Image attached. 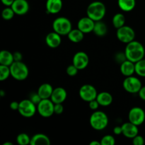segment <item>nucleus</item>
Here are the masks:
<instances>
[{
	"label": "nucleus",
	"mask_w": 145,
	"mask_h": 145,
	"mask_svg": "<svg viewBox=\"0 0 145 145\" xmlns=\"http://www.w3.org/2000/svg\"><path fill=\"white\" fill-rule=\"evenodd\" d=\"M125 54L127 59L136 63L144 58L145 50L141 42L133 40L127 44Z\"/></svg>",
	"instance_id": "obj_1"
},
{
	"label": "nucleus",
	"mask_w": 145,
	"mask_h": 145,
	"mask_svg": "<svg viewBox=\"0 0 145 145\" xmlns=\"http://www.w3.org/2000/svg\"><path fill=\"white\" fill-rule=\"evenodd\" d=\"M106 13V8L103 2L99 1L91 3L86 9V14L94 21H101Z\"/></svg>",
	"instance_id": "obj_2"
},
{
	"label": "nucleus",
	"mask_w": 145,
	"mask_h": 145,
	"mask_svg": "<svg viewBox=\"0 0 145 145\" xmlns=\"http://www.w3.org/2000/svg\"><path fill=\"white\" fill-rule=\"evenodd\" d=\"M89 122L93 130L101 131L106 128L108 125V117L103 112L96 110L91 114Z\"/></svg>",
	"instance_id": "obj_3"
},
{
	"label": "nucleus",
	"mask_w": 145,
	"mask_h": 145,
	"mask_svg": "<svg viewBox=\"0 0 145 145\" xmlns=\"http://www.w3.org/2000/svg\"><path fill=\"white\" fill-rule=\"evenodd\" d=\"M11 75L14 79L18 81H23L27 79L29 74V70L25 63L20 62H14L10 66Z\"/></svg>",
	"instance_id": "obj_4"
},
{
	"label": "nucleus",
	"mask_w": 145,
	"mask_h": 145,
	"mask_svg": "<svg viewBox=\"0 0 145 145\" xmlns=\"http://www.w3.org/2000/svg\"><path fill=\"white\" fill-rule=\"evenodd\" d=\"M52 28L55 32L60 35H67L72 30V23L66 17H58L54 20Z\"/></svg>",
	"instance_id": "obj_5"
},
{
	"label": "nucleus",
	"mask_w": 145,
	"mask_h": 145,
	"mask_svg": "<svg viewBox=\"0 0 145 145\" xmlns=\"http://www.w3.org/2000/svg\"><path fill=\"white\" fill-rule=\"evenodd\" d=\"M18 111L25 118H31L37 111V106L31 99H24L19 102V108Z\"/></svg>",
	"instance_id": "obj_6"
},
{
	"label": "nucleus",
	"mask_w": 145,
	"mask_h": 145,
	"mask_svg": "<svg viewBox=\"0 0 145 145\" xmlns=\"http://www.w3.org/2000/svg\"><path fill=\"white\" fill-rule=\"evenodd\" d=\"M55 103L50 99H42L37 105V111L42 118H50L54 114Z\"/></svg>",
	"instance_id": "obj_7"
},
{
	"label": "nucleus",
	"mask_w": 145,
	"mask_h": 145,
	"mask_svg": "<svg viewBox=\"0 0 145 145\" xmlns=\"http://www.w3.org/2000/svg\"><path fill=\"white\" fill-rule=\"evenodd\" d=\"M116 36L120 42L127 44L134 40L135 38V32L130 26L123 25L121 28L117 29Z\"/></svg>",
	"instance_id": "obj_8"
},
{
	"label": "nucleus",
	"mask_w": 145,
	"mask_h": 145,
	"mask_svg": "<svg viewBox=\"0 0 145 145\" xmlns=\"http://www.w3.org/2000/svg\"><path fill=\"white\" fill-rule=\"evenodd\" d=\"M123 86L125 90L130 93H138L142 85V82L138 78L133 76H127L124 79L123 83Z\"/></svg>",
	"instance_id": "obj_9"
},
{
	"label": "nucleus",
	"mask_w": 145,
	"mask_h": 145,
	"mask_svg": "<svg viewBox=\"0 0 145 145\" xmlns=\"http://www.w3.org/2000/svg\"><path fill=\"white\" fill-rule=\"evenodd\" d=\"M79 96L83 101L90 102L96 99L98 92L96 88L91 84H84L79 89Z\"/></svg>",
	"instance_id": "obj_10"
},
{
	"label": "nucleus",
	"mask_w": 145,
	"mask_h": 145,
	"mask_svg": "<svg viewBox=\"0 0 145 145\" xmlns=\"http://www.w3.org/2000/svg\"><path fill=\"white\" fill-rule=\"evenodd\" d=\"M129 121L139 126L145 120V112L142 108L134 107L130 109L128 113Z\"/></svg>",
	"instance_id": "obj_11"
},
{
	"label": "nucleus",
	"mask_w": 145,
	"mask_h": 145,
	"mask_svg": "<svg viewBox=\"0 0 145 145\" xmlns=\"http://www.w3.org/2000/svg\"><path fill=\"white\" fill-rule=\"evenodd\" d=\"M89 62V58L87 54L84 52H78L74 55L72 63L79 69V70L84 69L88 66Z\"/></svg>",
	"instance_id": "obj_12"
},
{
	"label": "nucleus",
	"mask_w": 145,
	"mask_h": 145,
	"mask_svg": "<svg viewBox=\"0 0 145 145\" xmlns=\"http://www.w3.org/2000/svg\"><path fill=\"white\" fill-rule=\"evenodd\" d=\"M95 22L96 21H93L88 16L86 17H83L78 21L77 28H79L84 34L89 33L91 32H93Z\"/></svg>",
	"instance_id": "obj_13"
},
{
	"label": "nucleus",
	"mask_w": 145,
	"mask_h": 145,
	"mask_svg": "<svg viewBox=\"0 0 145 145\" xmlns=\"http://www.w3.org/2000/svg\"><path fill=\"white\" fill-rule=\"evenodd\" d=\"M11 7L18 16L25 15L29 11V4L27 0H14Z\"/></svg>",
	"instance_id": "obj_14"
},
{
	"label": "nucleus",
	"mask_w": 145,
	"mask_h": 145,
	"mask_svg": "<svg viewBox=\"0 0 145 145\" xmlns=\"http://www.w3.org/2000/svg\"><path fill=\"white\" fill-rule=\"evenodd\" d=\"M138 126L133 124V123L129 121L128 123H125L123 124V135L127 138L133 139L135 136H137L139 133Z\"/></svg>",
	"instance_id": "obj_15"
},
{
	"label": "nucleus",
	"mask_w": 145,
	"mask_h": 145,
	"mask_svg": "<svg viewBox=\"0 0 145 145\" xmlns=\"http://www.w3.org/2000/svg\"><path fill=\"white\" fill-rule=\"evenodd\" d=\"M67 93L62 87H57L54 89L50 99L54 103H62L66 100Z\"/></svg>",
	"instance_id": "obj_16"
},
{
	"label": "nucleus",
	"mask_w": 145,
	"mask_h": 145,
	"mask_svg": "<svg viewBox=\"0 0 145 145\" xmlns=\"http://www.w3.org/2000/svg\"><path fill=\"white\" fill-rule=\"evenodd\" d=\"M45 42L48 47L51 48H56L62 42L61 35L56 32L49 33L45 37Z\"/></svg>",
	"instance_id": "obj_17"
},
{
	"label": "nucleus",
	"mask_w": 145,
	"mask_h": 145,
	"mask_svg": "<svg viewBox=\"0 0 145 145\" xmlns=\"http://www.w3.org/2000/svg\"><path fill=\"white\" fill-rule=\"evenodd\" d=\"M46 11L49 14H57L62 10L63 7L62 0H47Z\"/></svg>",
	"instance_id": "obj_18"
},
{
	"label": "nucleus",
	"mask_w": 145,
	"mask_h": 145,
	"mask_svg": "<svg viewBox=\"0 0 145 145\" xmlns=\"http://www.w3.org/2000/svg\"><path fill=\"white\" fill-rule=\"evenodd\" d=\"M120 72L122 74L126 77L133 76V74L135 72V63L126 59L120 65Z\"/></svg>",
	"instance_id": "obj_19"
},
{
	"label": "nucleus",
	"mask_w": 145,
	"mask_h": 145,
	"mask_svg": "<svg viewBox=\"0 0 145 145\" xmlns=\"http://www.w3.org/2000/svg\"><path fill=\"white\" fill-rule=\"evenodd\" d=\"M53 90L54 89L52 88V85L48 83H45L39 86L37 93L42 99H50Z\"/></svg>",
	"instance_id": "obj_20"
},
{
	"label": "nucleus",
	"mask_w": 145,
	"mask_h": 145,
	"mask_svg": "<svg viewBox=\"0 0 145 145\" xmlns=\"http://www.w3.org/2000/svg\"><path fill=\"white\" fill-rule=\"evenodd\" d=\"M96 100L98 101L100 106L106 107V106H108L111 104L113 99V96H112V95L110 93L106 91H103L98 93Z\"/></svg>",
	"instance_id": "obj_21"
},
{
	"label": "nucleus",
	"mask_w": 145,
	"mask_h": 145,
	"mask_svg": "<svg viewBox=\"0 0 145 145\" xmlns=\"http://www.w3.org/2000/svg\"><path fill=\"white\" fill-rule=\"evenodd\" d=\"M31 145H50V140L49 137L45 135L42 133H38L35 135L31 137Z\"/></svg>",
	"instance_id": "obj_22"
},
{
	"label": "nucleus",
	"mask_w": 145,
	"mask_h": 145,
	"mask_svg": "<svg viewBox=\"0 0 145 145\" xmlns=\"http://www.w3.org/2000/svg\"><path fill=\"white\" fill-rule=\"evenodd\" d=\"M14 62L13 53L8 50H1L0 52V65L10 67Z\"/></svg>",
	"instance_id": "obj_23"
},
{
	"label": "nucleus",
	"mask_w": 145,
	"mask_h": 145,
	"mask_svg": "<svg viewBox=\"0 0 145 145\" xmlns=\"http://www.w3.org/2000/svg\"><path fill=\"white\" fill-rule=\"evenodd\" d=\"M118 7L122 11L129 12L133 11L136 6V0H118Z\"/></svg>",
	"instance_id": "obj_24"
},
{
	"label": "nucleus",
	"mask_w": 145,
	"mask_h": 145,
	"mask_svg": "<svg viewBox=\"0 0 145 145\" xmlns=\"http://www.w3.org/2000/svg\"><path fill=\"white\" fill-rule=\"evenodd\" d=\"M67 36L69 40L72 41V42L78 43V42H80L84 39V33L82 31H80L79 28H76V29H72L69 33Z\"/></svg>",
	"instance_id": "obj_25"
},
{
	"label": "nucleus",
	"mask_w": 145,
	"mask_h": 145,
	"mask_svg": "<svg viewBox=\"0 0 145 145\" xmlns=\"http://www.w3.org/2000/svg\"><path fill=\"white\" fill-rule=\"evenodd\" d=\"M93 32L94 33L95 35H98V36H104L108 32L107 25L101 21H96Z\"/></svg>",
	"instance_id": "obj_26"
},
{
	"label": "nucleus",
	"mask_w": 145,
	"mask_h": 145,
	"mask_svg": "<svg viewBox=\"0 0 145 145\" xmlns=\"http://www.w3.org/2000/svg\"><path fill=\"white\" fill-rule=\"evenodd\" d=\"M112 22H113V24L115 28L118 29V28H121L122 26L125 25V16L123 14L118 13V14H115L114 16L113 17Z\"/></svg>",
	"instance_id": "obj_27"
},
{
	"label": "nucleus",
	"mask_w": 145,
	"mask_h": 145,
	"mask_svg": "<svg viewBox=\"0 0 145 145\" xmlns=\"http://www.w3.org/2000/svg\"><path fill=\"white\" fill-rule=\"evenodd\" d=\"M135 73L138 76L145 77V59L144 58L135 63Z\"/></svg>",
	"instance_id": "obj_28"
},
{
	"label": "nucleus",
	"mask_w": 145,
	"mask_h": 145,
	"mask_svg": "<svg viewBox=\"0 0 145 145\" xmlns=\"http://www.w3.org/2000/svg\"><path fill=\"white\" fill-rule=\"evenodd\" d=\"M11 75V70L9 66L0 65V81L6 80Z\"/></svg>",
	"instance_id": "obj_29"
},
{
	"label": "nucleus",
	"mask_w": 145,
	"mask_h": 145,
	"mask_svg": "<svg viewBox=\"0 0 145 145\" xmlns=\"http://www.w3.org/2000/svg\"><path fill=\"white\" fill-rule=\"evenodd\" d=\"M31 138L25 133H21L16 137V142L20 145H27L31 144Z\"/></svg>",
	"instance_id": "obj_30"
},
{
	"label": "nucleus",
	"mask_w": 145,
	"mask_h": 145,
	"mask_svg": "<svg viewBox=\"0 0 145 145\" xmlns=\"http://www.w3.org/2000/svg\"><path fill=\"white\" fill-rule=\"evenodd\" d=\"M14 14L15 12L14 11V10L12 9L11 7H7V8H4V10L1 12V16L6 21H8V20H11L14 18Z\"/></svg>",
	"instance_id": "obj_31"
},
{
	"label": "nucleus",
	"mask_w": 145,
	"mask_h": 145,
	"mask_svg": "<svg viewBox=\"0 0 145 145\" xmlns=\"http://www.w3.org/2000/svg\"><path fill=\"white\" fill-rule=\"evenodd\" d=\"M101 145H114L116 144V140L113 136L107 135L102 137L101 140Z\"/></svg>",
	"instance_id": "obj_32"
},
{
	"label": "nucleus",
	"mask_w": 145,
	"mask_h": 145,
	"mask_svg": "<svg viewBox=\"0 0 145 145\" xmlns=\"http://www.w3.org/2000/svg\"><path fill=\"white\" fill-rule=\"evenodd\" d=\"M78 71H79V69L76 66H74L73 64L68 66L66 69L67 74L70 76H74L75 75L77 74Z\"/></svg>",
	"instance_id": "obj_33"
},
{
	"label": "nucleus",
	"mask_w": 145,
	"mask_h": 145,
	"mask_svg": "<svg viewBox=\"0 0 145 145\" xmlns=\"http://www.w3.org/2000/svg\"><path fill=\"white\" fill-rule=\"evenodd\" d=\"M133 143L134 145H143L144 144V140L143 137L137 135L133 138Z\"/></svg>",
	"instance_id": "obj_34"
},
{
	"label": "nucleus",
	"mask_w": 145,
	"mask_h": 145,
	"mask_svg": "<svg viewBox=\"0 0 145 145\" xmlns=\"http://www.w3.org/2000/svg\"><path fill=\"white\" fill-rule=\"evenodd\" d=\"M64 111V107L62 103H55L54 106V113L55 114H62Z\"/></svg>",
	"instance_id": "obj_35"
},
{
	"label": "nucleus",
	"mask_w": 145,
	"mask_h": 145,
	"mask_svg": "<svg viewBox=\"0 0 145 145\" xmlns=\"http://www.w3.org/2000/svg\"><path fill=\"white\" fill-rule=\"evenodd\" d=\"M31 100V101L33 102L34 103H35V105H38V103L40 102V101L42 100V99L40 98V96L38 95V93H33L32 95H31V99H30Z\"/></svg>",
	"instance_id": "obj_36"
},
{
	"label": "nucleus",
	"mask_w": 145,
	"mask_h": 145,
	"mask_svg": "<svg viewBox=\"0 0 145 145\" xmlns=\"http://www.w3.org/2000/svg\"><path fill=\"white\" fill-rule=\"evenodd\" d=\"M127 59L125 56V54L123 53V52H120V53H118L117 55H116V60L118 62H120V64L123 63L124 61H125Z\"/></svg>",
	"instance_id": "obj_37"
},
{
	"label": "nucleus",
	"mask_w": 145,
	"mask_h": 145,
	"mask_svg": "<svg viewBox=\"0 0 145 145\" xmlns=\"http://www.w3.org/2000/svg\"><path fill=\"white\" fill-rule=\"evenodd\" d=\"M89 108H90L91 110H96L99 108V107L100 105H99L98 101L96 100V99H95V100H93V101H91L89 102Z\"/></svg>",
	"instance_id": "obj_38"
},
{
	"label": "nucleus",
	"mask_w": 145,
	"mask_h": 145,
	"mask_svg": "<svg viewBox=\"0 0 145 145\" xmlns=\"http://www.w3.org/2000/svg\"><path fill=\"white\" fill-rule=\"evenodd\" d=\"M13 55H14V62H20V61H22L23 55L20 52H15L14 53H13Z\"/></svg>",
	"instance_id": "obj_39"
},
{
	"label": "nucleus",
	"mask_w": 145,
	"mask_h": 145,
	"mask_svg": "<svg viewBox=\"0 0 145 145\" xmlns=\"http://www.w3.org/2000/svg\"><path fill=\"white\" fill-rule=\"evenodd\" d=\"M113 133L116 135H120L123 134V128H122V126H116L113 128Z\"/></svg>",
	"instance_id": "obj_40"
},
{
	"label": "nucleus",
	"mask_w": 145,
	"mask_h": 145,
	"mask_svg": "<svg viewBox=\"0 0 145 145\" xmlns=\"http://www.w3.org/2000/svg\"><path fill=\"white\" fill-rule=\"evenodd\" d=\"M19 108V103L17 101H12L10 103V108L14 110H18Z\"/></svg>",
	"instance_id": "obj_41"
},
{
	"label": "nucleus",
	"mask_w": 145,
	"mask_h": 145,
	"mask_svg": "<svg viewBox=\"0 0 145 145\" xmlns=\"http://www.w3.org/2000/svg\"><path fill=\"white\" fill-rule=\"evenodd\" d=\"M138 93L140 99H141L142 100L145 101V86H142V87L140 89V90L139 91Z\"/></svg>",
	"instance_id": "obj_42"
},
{
	"label": "nucleus",
	"mask_w": 145,
	"mask_h": 145,
	"mask_svg": "<svg viewBox=\"0 0 145 145\" xmlns=\"http://www.w3.org/2000/svg\"><path fill=\"white\" fill-rule=\"evenodd\" d=\"M1 3L7 7H11L14 0H1Z\"/></svg>",
	"instance_id": "obj_43"
},
{
	"label": "nucleus",
	"mask_w": 145,
	"mask_h": 145,
	"mask_svg": "<svg viewBox=\"0 0 145 145\" xmlns=\"http://www.w3.org/2000/svg\"><path fill=\"white\" fill-rule=\"evenodd\" d=\"M90 145H101V142L96 141V140H93V141L91 142Z\"/></svg>",
	"instance_id": "obj_44"
},
{
	"label": "nucleus",
	"mask_w": 145,
	"mask_h": 145,
	"mask_svg": "<svg viewBox=\"0 0 145 145\" xmlns=\"http://www.w3.org/2000/svg\"><path fill=\"white\" fill-rule=\"evenodd\" d=\"M4 145H13V143L12 142H7L4 143Z\"/></svg>",
	"instance_id": "obj_45"
},
{
	"label": "nucleus",
	"mask_w": 145,
	"mask_h": 145,
	"mask_svg": "<svg viewBox=\"0 0 145 145\" xmlns=\"http://www.w3.org/2000/svg\"><path fill=\"white\" fill-rule=\"evenodd\" d=\"M0 93H1V96H4V94H5V93H4V91H2V90H1V91H0Z\"/></svg>",
	"instance_id": "obj_46"
}]
</instances>
